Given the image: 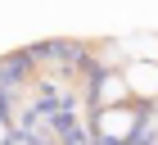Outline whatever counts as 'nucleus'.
I'll list each match as a JSON object with an SVG mask.
<instances>
[{
    "label": "nucleus",
    "mask_w": 158,
    "mask_h": 145,
    "mask_svg": "<svg viewBox=\"0 0 158 145\" xmlns=\"http://www.w3.org/2000/svg\"><path fill=\"white\" fill-rule=\"evenodd\" d=\"M135 122H140L135 109H122V104H104V109H99V127H104L109 136H131Z\"/></svg>",
    "instance_id": "1"
},
{
    "label": "nucleus",
    "mask_w": 158,
    "mask_h": 145,
    "mask_svg": "<svg viewBox=\"0 0 158 145\" xmlns=\"http://www.w3.org/2000/svg\"><path fill=\"white\" fill-rule=\"evenodd\" d=\"M127 91L158 95V64H131V72H127Z\"/></svg>",
    "instance_id": "2"
}]
</instances>
